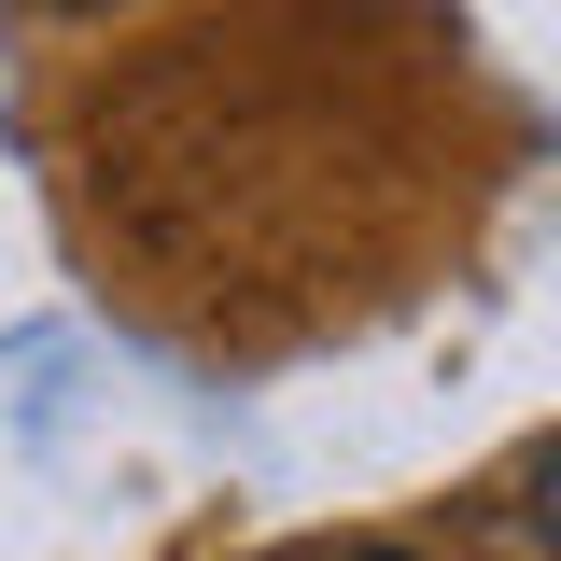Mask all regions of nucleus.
I'll use <instances>...</instances> for the list:
<instances>
[{"mask_svg":"<svg viewBox=\"0 0 561 561\" xmlns=\"http://www.w3.org/2000/svg\"><path fill=\"white\" fill-rule=\"evenodd\" d=\"M309 561H435V548H309Z\"/></svg>","mask_w":561,"mask_h":561,"instance_id":"nucleus-1","label":"nucleus"}]
</instances>
